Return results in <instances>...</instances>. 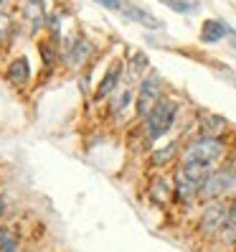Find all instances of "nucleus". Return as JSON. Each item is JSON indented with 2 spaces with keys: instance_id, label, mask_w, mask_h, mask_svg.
I'll return each mask as SVG.
<instances>
[{
  "instance_id": "obj_1",
  "label": "nucleus",
  "mask_w": 236,
  "mask_h": 252,
  "mask_svg": "<svg viewBox=\"0 0 236 252\" xmlns=\"http://www.w3.org/2000/svg\"><path fill=\"white\" fill-rule=\"evenodd\" d=\"M175 115H178V102L163 97V99H160V105L145 117V138L150 140V143L153 140H160L173 127Z\"/></svg>"
},
{
  "instance_id": "obj_2",
  "label": "nucleus",
  "mask_w": 236,
  "mask_h": 252,
  "mask_svg": "<svg viewBox=\"0 0 236 252\" xmlns=\"http://www.w3.org/2000/svg\"><path fill=\"white\" fill-rule=\"evenodd\" d=\"M224 153H226V145L221 138H198L183 148L181 163H209V166H216V160Z\"/></svg>"
},
{
  "instance_id": "obj_3",
  "label": "nucleus",
  "mask_w": 236,
  "mask_h": 252,
  "mask_svg": "<svg viewBox=\"0 0 236 252\" xmlns=\"http://www.w3.org/2000/svg\"><path fill=\"white\" fill-rule=\"evenodd\" d=\"M229 217H231V201L226 199H216V201H209V206L203 209L201 214V221H198V232L211 237V234H221L229 224Z\"/></svg>"
},
{
  "instance_id": "obj_4",
  "label": "nucleus",
  "mask_w": 236,
  "mask_h": 252,
  "mask_svg": "<svg viewBox=\"0 0 236 252\" xmlns=\"http://www.w3.org/2000/svg\"><path fill=\"white\" fill-rule=\"evenodd\" d=\"M234 189H236V171L234 168H218L206 179L198 196L206 201H216V199H224L226 194H231Z\"/></svg>"
},
{
  "instance_id": "obj_5",
  "label": "nucleus",
  "mask_w": 236,
  "mask_h": 252,
  "mask_svg": "<svg viewBox=\"0 0 236 252\" xmlns=\"http://www.w3.org/2000/svg\"><path fill=\"white\" fill-rule=\"evenodd\" d=\"M163 99V87H160L157 77H147L140 84V92H137V115L147 117Z\"/></svg>"
},
{
  "instance_id": "obj_6",
  "label": "nucleus",
  "mask_w": 236,
  "mask_h": 252,
  "mask_svg": "<svg viewBox=\"0 0 236 252\" xmlns=\"http://www.w3.org/2000/svg\"><path fill=\"white\" fill-rule=\"evenodd\" d=\"M147 194H150V201L157 204V206H165L170 199H175L173 194V184L165 179V176H155L150 189H147Z\"/></svg>"
},
{
  "instance_id": "obj_7",
  "label": "nucleus",
  "mask_w": 236,
  "mask_h": 252,
  "mask_svg": "<svg viewBox=\"0 0 236 252\" xmlns=\"http://www.w3.org/2000/svg\"><path fill=\"white\" fill-rule=\"evenodd\" d=\"M8 79L16 84V87H28L31 82V66H28V59H16L10 66H8Z\"/></svg>"
},
{
  "instance_id": "obj_8",
  "label": "nucleus",
  "mask_w": 236,
  "mask_h": 252,
  "mask_svg": "<svg viewBox=\"0 0 236 252\" xmlns=\"http://www.w3.org/2000/svg\"><path fill=\"white\" fill-rule=\"evenodd\" d=\"M226 130V120L218 115H203L201 117V138H221V132Z\"/></svg>"
},
{
  "instance_id": "obj_9",
  "label": "nucleus",
  "mask_w": 236,
  "mask_h": 252,
  "mask_svg": "<svg viewBox=\"0 0 236 252\" xmlns=\"http://www.w3.org/2000/svg\"><path fill=\"white\" fill-rule=\"evenodd\" d=\"M231 31H234V28L226 26V23H221V21H206L203 23V31H201V41L216 43V41H221L224 36H229Z\"/></svg>"
},
{
  "instance_id": "obj_10",
  "label": "nucleus",
  "mask_w": 236,
  "mask_h": 252,
  "mask_svg": "<svg viewBox=\"0 0 236 252\" xmlns=\"http://www.w3.org/2000/svg\"><path fill=\"white\" fill-rule=\"evenodd\" d=\"M120 71H122V64H114V66L105 74V79L99 82L97 92H94V99H105V97H109V94L114 92L117 82H120Z\"/></svg>"
},
{
  "instance_id": "obj_11",
  "label": "nucleus",
  "mask_w": 236,
  "mask_h": 252,
  "mask_svg": "<svg viewBox=\"0 0 236 252\" xmlns=\"http://www.w3.org/2000/svg\"><path fill=\"white\" fill-rule=\"evenodd\" d=\"M125 16L132 18V21H137L145 28H163V21H160V18H155L153 13H147L142 8H135V5H125Z\"/></svg>"
},
{
  "instance_id": "obj_12",
  "label": "nucleus",
  "mask_w": 236,
  "mask_h": 252,
  "mask_svg": "<svg viewBox=\"0 0 236 252\" xmlns=\"http://www.w3.org/2000/svg\"><path fill=\"white\" fill-rule=\"evenodd\" d=\"M0 252H21V237L0 224Z\"/></svg>"
},
{
  "instance_id": "obj_13",
  "label": "nucleus",
  "mask_w": 236,
  "mask_h": 252,
  "mask_svg": "<svg viewBox=\"0 0 236 252\" xmlns=\"http://www.w3.org/2000/svg\"><path fill=\"white\" fill-rule=\"evenodd\" d=\"M175 153H178V143H168L165 148H157V151H153V156H150V163L153 166H168V163L175 158Z\"/></svg>"
},
{
  "instance_id": "obj_14",
  "label": "nucleus",
  "mask_w": 236,
  "mask_h": 252,
  "mask_svg": "<svg viewBox=\"0 0 236 252\" xmlns=\"http://www.w3.org/2000/svg\"><path fill=\"white\" fill-rule=\"evenodd\" d=\"M135 99V92L132 90H122V92H117L114 97H112V102H109V115H120V112H125L127 107H130V102Z\"/></svg>"
},
{
  "instance_id": "obj_15",
  "label": "nucleus",
  "mask_w": 236,
  "mask_h": 252,
  "mask_svg": "<svg viewBox=\"0 0 236 252\" xmlns=\"http://www.w3.org/2000/svg\"><path fill=\"white\" fill-rule=\"evenodd\" d=\"M160 3H165L175 13H193L198 8V0H160Z\"/></svg>"
},
{
  "instance_id": "obj_16",
  "label": "nucleus",
  "mask_w": 236,
  "mask_h": 252,
  "mask_svg": "<svg viewBox=\"0 0 236 252\" xmlns=\"http://www.w3.org/2000/svg\"><path fill=\"white\" fill-rule=\"evenodd\" d=\"M86 54H89V43H84V41H77V46H74V51L69 54V59H71L74 64H77L79 59H84Z\"/></svg>"
},
{
  "instance_id": "obj_17",
  "label": "nucleus",
  "mask_w": 236,
  "mask_h": 252,
  "mask_svg": "<svg viewBox=\"0 0 236 252\" xmlns=\"http://www.w3.org/2000/svg\"><path fill=\"white\" fill-rule=\"evenodd\" d=\"M97 3H102L105 8H122V0H97Z\"/></svg>"
},
{
  "instance_id": "obj_18",
  "label": "nucleus",
  "mask_w": 236,
  "mask_h": 252,
  "mask_svg": "<svg viewBox=\"0 0 236 252\" xmlns=\"http://www.w3.org/2000/svg\"><path fill=\"white\" fill-rule=\"evenodd\" d=\"M5 217V199H3V194H0V219Z\"/></svg>"
}]
</instances>
